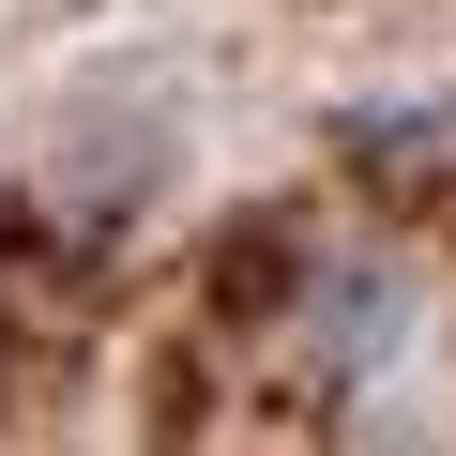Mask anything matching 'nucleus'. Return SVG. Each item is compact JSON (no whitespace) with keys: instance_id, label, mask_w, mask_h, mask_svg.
I'll use <instances>...</instances> for the list:
<instances>
[{"instance_id":"nucleus-1","label":"nucleus","mask_w":456,"mask_h":456,"mask_svg":"<svg viewBox=\"0 0 456 456\" xmlns=\"http://www.w3.org/2000/svg\"><path fill=\"white\" fill-rule=\"evenodd\" d=\"M395 320H411V289H395L380 259H335V289L305 305V335H320V365H380V350H395Z\"/></svg>"}]
</instances>
